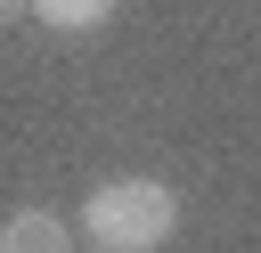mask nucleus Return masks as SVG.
Returning a JSON list of instances; mask_svg holds the SVG:
<instances>
[{"label":"nucleus","mask_w":261,"mask_h":253,"mask_svg":"<svg viewBox=\"0 0 261 253\" xmlns=\"http://www.w3.org/2000/svg\"><path fill=\"white\" fill-rule=\"evenodd\" d=\"M82 229H90L98 253H155L179 229V196L163 180H106V188H90Z\"/></svg>","instance_id":"nucleus-1"},{"label":"nucleus","mask_w":261,"mask_h":253,"mask_svg":"<svg viewBox=\"0 0 261 253\" xmlns=\"http://www.w3.org/2000/svg\"><path fill=\"white\" fill-rule=\"evenodd\" d=\"M0 253H73V229H65V212L24 204V212L0 220Z\"/></svg>","instance_id":"nucleus-2"},{"label":"nucleus","mask_w":261,"mask_h":253,"mask_svg":"<svg viewBox=\"0 0 261 253\" xmlns=\"http://www.w3.org/2000/svg\"><path fill=\"white\" fill-rule=\"evenodd\" d=\"M122 0H33V16L41 24H57V33H90V24H106Z\"/></svg>","instance_id":"nucleus-3"},{"label":"nucleus","mask_w":261,"mask_h":253,"mask_svg":"<svg viewBox=\"0 0 261 253\" xmlns=\"http://www.w3.org/2000/svg\"><path fill=\"white\" fill-rule=\"evenodd\" d=\"M16 16H33V0H0V24H16Z\"/></svg>","instance_id":"nucleus-4"}]
</instances>
